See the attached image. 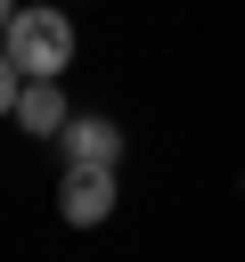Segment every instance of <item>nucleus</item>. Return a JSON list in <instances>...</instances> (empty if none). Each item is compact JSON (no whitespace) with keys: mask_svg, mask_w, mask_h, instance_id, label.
Listing matches in <instances>:
<instances>
[{"mask_svg":"<svg viewBox=\"0 0 245 262\" xmlns=\"http://www.w3.org/2000/svg\"><path fill=\"white\" fill-rule=\"evenodd\" d=\"M16 98H24V74H16L8 49H0V115H16Z\"/></svg>","mask_w":245,"mask_h":262,"instance_id":"nucleus-5","label":"nucleus"},{"mask_svg":"<svg viewBox=\"0 0 245 262\" xmlns=\"http://www.w3.org/2000/svg\"><path fill=\"white\" fill-rule=\"evenodd\" d=\"M114 172H90V164H65V180H57V221L65 229H98L106 213H114Z\"/></svg>","mask_w":245,"mask_h":262,"instance_id":"nucleus-2","label":"nucleus"},{"mask_svg":"<svg viewBox=\"0 0 245 262\" xmlns=\"http://www.w3.org/2000/svg\"><path fill=\"white\" fill-rule=\"evenodd\" d=\"M57 156H65V164H90V172H114V164H122V123H114V115H74V123L57 131Z\"/></svg>","mask_w":245,"mask_h":262,"instance_id":"nucleus-3","label":"nucleus"},{"mask_svg":"<svg viewBox=\"0 0 245 262\" xmlns=\"http://www.w3.org/2000/svg\"><path fill=\"white\" fill-rule=\"evenodd\" d=\"M8 66L24 74V82H57L65 66H74V16H65V0H33V8H16V25H8Z\"/></svg>","mask_w":245,"mask_h":262,"instance_id":"nucleus-1","label":"nucleus"},{"mask_svg":"<svg viewBox=\"0 0 245 262\" xmlns=\"http://www.w3.org/2000/svg\"><path fill=\"white\" fill-rule=\"evenodd\" d=\"M74 123V98H65V82H24V98H16V131H33V139H57Z\"/></svg>","mask_w":245,"mask_h":262,"instance_id":"nucleus-4","label":"nucleus"},{"mask_svg":"<svg viewBox=\"0 0 245 262\" xmlns=\"http://www.w3.org/2000/svg\"><path fill=\"white\" fill-rule=\"evenodd\" d=\"M8 25H16V0H0V41H8Z\"/></svg>","mask_w":245,"mask_h":262,"instance_id":"nucleus-6","label":"nucleus"}]
</instances>
